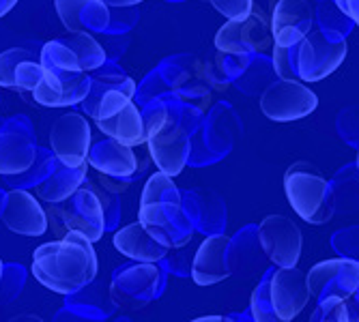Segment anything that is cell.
I'll use <instances>...</instances> for the list:
<instances>
[{"mask_svg": "<svg viewBox=\"0 0 359 322\" xmlns=\"http://www.w3.org/2000/svg\"><path fill=\"white\" fill-rule=\"evenodd\" d=\"M138 221L142 228L168 249L183 247L194 237V223L183 211L181 200H151L140 202Z\"/></svg>", "mask_w": 359, "mask_h": 322, "instance_id": "cell-5", "label": "cell"}, {"mask_svg": "<svg viewBox=\"0 0 359 322\" xmlns=\"http://www.w3.org/2000/svg\"><path fill=\"white\" fill-rule=\"evenodd\" d=\"M88 164L104 176L118 178V181H132L134 174L138 172V157L134 148L125 146L112 138L90 146Z\"/></svg>", "mask_w": 359, "mask_h": 322, "instance_id": "cell-21", "label": "cell"}, {"mask_svg": "<svg viewBox=\"0 0 359 322\" xmlns=\"http://www.w3.org/2000/svg\"><path fill=\"white\" fill-rule=\"evenodd\" d=\"M269 297L282 320H295L310 301L306 273H302L297 267L269 269Z\"/></svg>", "mask_w": 359, "mask_h": 322, "instance_id": "cell-14", "label": "cell"}, {"mask_svg": "<svg viewBox=\"0 0 359 322\" xmlns=\"http://www.w3.org/2000/svg\"><path fill=\"white\" fill-rule=\"evenodd\" d=\"M250 314L254 322H286L278 316L269 297V269L265 271V275L260 277L258 286L254 288L252 299H250Z\"/></svg>", "mask_w": 359, "mask_h": 322, "instance_id": "cell-31", "label": "cell"}, {"mask_svg": "<svg viewBox=\"0 0 359 322\" xmlns=\"http://www.w3.org/2000/svg\"><path fill=\"white\" fill-rule=\"evenodd\" d=\"M97 253L93 243L78 230H67L58 241L32 251V275L56 295H76L97 277Z\"/></svg>", "mask_w": 359, "mask_h": 322, "instance_id": "cell-1", "label": "cell"}, {"mask_svg": "<svg viewBox=\"0 0 359 322\" xmlns=\"http://www.w3.org/2000/svg\"><path fill=\"white\" fill-rule=\"evenodd\" d=\"M35 164V146L18 134H0V174H26Z\"/></svg>", "mask_w": 359, "mask_h": 322, "instance_id": "cell-26", "label": "cell"}, {"mask_svg": "<svg viewBox=\"0 0 359 322\" xmlns=\"http://www.w3.org/2000/svg\"><path fill=\"white\" fill-rule=\"evenodd\" d=\"M286 200L304 221L323 225L336 215L332 183L310 161H297L284 174Z\"/></svg>", "mask_w": 359, "mask_h": 322, "instance_id": "cell-2", "label": "cell"}, {"mask_svg": "<svg viewBox=\"0 0 359 322\" xmlns=\"http://www.w3.org/2000/svg\"><path fill=\"white\" fill-rule=\"evenodd\" d=\"M228 243H231V237L213 234L207 237L201 247L196 249L191 262V279L198 286H215L226 277H231V269H228L226 260Z\"/></svg>", "mask_w": 359, "mask_h": 322, "instance_id": "cell-19", "label": "cell"}, {"mask_svg": "<svg viewBox=\"0 0 359 322\" xmlns=\"http://www.w3.org/2000/svg\"><path fill=\"white\" fill-rule=\"evenodd\" d=\"M310 322H348V307L344 299L330 297L318 301L316 309L312 312Z\"/></svg>", "mask_w": 359, "mask_h": 322, "instance_id": "cell-36", "label": "cell"}, {"mask_svg": "<svg viewBox=\"0 0 359 322\" xmlns=\"http://www.w3.org/2000/svg\"><path fill=\"white\" fill-rule=\"evenodd\" d=\"M258 239L269 262L276 267H297L304 247V234L290 217L267 215L258 225Z\"/></svg>", "mask_w": 359, "mask_h": 322, "instance_id": "cell-11", "label": "cell"}, {"mask_svg": "<svg viewBox=\"0 0 359 322\" xmlns=\"http://www.w3.org/2000/svg\"><path fill=\"white\" fill-rule=\"evenodd\" d=\"M334 3L355 26H359V0H334Z\"/></svg>", "mask_w": 359, "mask_h": 322, "instance_id": "cell-40", "label": "cell"}, {"mask_svg": "<svg viewBox=\"0 0 359 322\" xmlns=\"http://www.w3.org/2000/svg\"><path fill=\"white\" fill-rule=\"evenodd\" d=\"M355 166L359 168V148H357V159H355Z\"/></svg>", "mask_w": 359, "mask_h": 322, "instance_id": "cell-49", "label": "cell"}, {"mask_svg": "<svg viewBox=\"0 0 359 322\" xmlns=\"http://www.w3.org/2000/svg\"><path fill=\"white\" fill-rule=\"evenodd\" d=\"M7 322H43V320L39 316H35V314H20V316H13Z\"/></svg>", "mask_w": 359, "mask_h": 322, "instance_id": "cell-44", "label": "cell"}, {"mask_svg": "<svg viewBox=\"0 0 359 322\" xmlns=\"http://www.w3.org/2000/svg\"><path fill=\"white\" fill-rule=\"evenodd\" d=\"M314 20L318 24V30L332 41H346L348 32L353 30V22L338 9L334 0H318L314 9Z\"/></svg>", "mask_w": 359, "mask_h": 322, "instance_id": "cell-30", "label": "cell"}, {"mask_svg": "<svg viewBox=\"0 0 359 322\" xmlns=\"http://www.w3.org/2000/svg\"><path fill=\"white\" fill-rule=\"evenodd\" d=\"M346 307H348V322H359V305L353 297L348 299Z\"/></svg>", "mask_w": 359, "mask_h": 322, "instance_id": "cell-43", "label": "cell"}, {"mask_svg": "<svg viewBox=\"0 0 359 322\" xmlns=\"http://www.w3.org/2000/svg\"><path fill=\"white\" fill-rule=\"evenodd\" d=\"M346 41H332L318 28H312L297 48V76L302 82H320L344 62Z\"/></svg>", "mask_w": 359, "mask_h": 322, "instance_id": "cell-8", "label": "cell"}, {"mask_svg": "<svg viewBox=\"0 0 359 322\" xmlns=\"http://www.w3.org/2000/svg\"><path fill=\"white\" fill-rule=\"evenodd\" d=\"M3 271H5V267H3V260H0V284H3Z\"/></svg>", "mask_w": 359, "mask_h": 322, "instance_id": "cell-48", "label": "cell"}, {"mask_svg": "<svg viewBox=\"0 0 359 322\" xmlns=\"http://www.w3.org/2000/svg\"><path fill=\"white\" fill-rule=\"evenodd\" d=\"M46 215L48 225H52V230L58 237H62L67 230H78L90 243H97L108 228L102 200L88 183H82V187L74 191L67 200L50 204Z\"/></svg>", "mask_w": 359, "mask_h": 322, "instance_id": "cell-3", "label": "cell"}, {"mask_svg": "<svg viewBox=\"0 0 359 322\" xmlns=\"http://www.w3.org/2000/svg\"><path fill=\"white\" fill-rule=\"evenodd\" d=\"M316 108V92L299 80H276L260 92V112L276 122L302 120Z\"/></svg>", "mask_w": 359, "mask_h": 322, "instance_id": "cell-7", "label": "cell"}, {"mask_svg": "<svg viewBox=\"0 0 359 322\" xmlns=\"http://www.w3.org/2000/svg\"><path fill=\"white\" fill-rule=\"evenodd\" d=\"M60 41L76 54V58L80 62V69L84 74H93V71H97L100 67H104L106 52L100 46V41H97L90 35V32H72L69 37H65Z\"/></svg>", "mask_w": 359, "mask_h": 322, "instance_id": "cell-29", "label": "cell"}, {"mask_svg": "<svg viewBox=\"0 0 359 322\" xmlns=\"http://www.w3.org/2000/svg\"><path fill=\"white\" fill-rule=\"evenodd\" d=\"M172 255L168 258V271L179 275V277H189L191 275V262H194V253L191 249H187V245L183 247H177V249H170Z\"/></svg>", "mask_w": 359, "mask_h": 322, "instance_id": "cell-38", "label": "cell"}, {"mask_svg": "<svg viewBox=\"0 0 359 322\" xmlns=\"http://www.w3.org/2000/svg\"><path fill=\"white\" fill-rule=\"evenodd\" d=\"M32 58L24 48H11L0 52V88H15V69L22 60Z\"/></svg>", "mask_w": 359, "mask_h": 322, "instance_id": "cell-33", "label": "cell"}, {"mask_svg": "<svg viewBox=\"0 0 359 322\" xmlns=\"http://www.w3.org/2000/svg\"><path fill=\"white\" fill-rule=\"evenodd\" d=\"M233 318H235L237 322H254L250 309H248V312H241V314H233Z\"/></svg>", "mask_w": 359, "mask_h": 322, "instance_id": "cell-47", "label": "cell"}, {"mask_svg": "<svg viewBox=\"0 0 359 322\" xmlns=\"http://www.w3.org/2000/svg\"><path fill=\"white\" fill-rule=\"evenodd\" d=\"M164 271L157 267V262L121 267L110 284V299L121 309H142L164 293Z\"/></svg>", "mask_w": 359, "mask_h": 322, "instance_id": "cell-4", "label": "cell"}, {"mask_svg": "<svg viewBox=\"0 0 359 322\" xmlns=\"http://www.w3.org/2000/svg\"><path fill=\"white\" fill-rule=\"evenodd\" d=\"M181 204L187 213L194 230L207 237L224 234L226 230V204L211 189H191L181 193Z\"/></svg>", "mask_w": 359, "mask_h": 322, "instance_id": "cell-18", "label": "cell"}, {"mask_svg": "<svg viewBox=\"0 0 359 322\" xmlns=\"http://www.w3.org/2000/svg\"><path fill=\"white\" fill-rule=\"evenodd\" d=\"M15 5H18V0H0V18L7 15Z\"/></svg>", "mask_w": 359, "mask_h": 322, "instance_id": "cell-46", "label": "cell"}, {"mask_svg": "<svg viewBox=\"0 0 359 322\" xmlns=\"http://www.w3.org/2000/svg\"><path fill=\"white\" fill-rule=\"evenodd\" d=\"M88 90H90V74H80L69 82H62L46 69L43 80L30 94L35 104L43 108H72L86 99Z\"/></svg>", "mask_w": 359, "mask_h": 322, "instance_id": "cell-20", "label": "cell"}, {"mask_svg": "<svg viewBox=\"0 0 359 322\" xmlns=\"http://www.w3.org/2000/svg\"><path fill=\"white\" fill-rule=\"evenodd\" d=\"M106 5H116V7H136V5H140L142 0H104Z\"/></svg>", "mask_w": 359, "mask_h": 322, "instance_id": "cell-45", "label": "cell"}, {"mask_svg": "<svg viewBox=\"0 0 359 322\" xmlns=\"http://www.w3.org/2000/svg\"><path fill=\"white\" fill-rule=\"evenodd\" d=\"M226 260H228L231 275H237L243 279L265 275V271L269 269V258L263 245H260L258 225L250 223L231 239L228 251H226Z\"/></svg>", "mask_w": 359, "mask_h": 322, "instance_id": "cell-16", "label": "cell"}, {"mask_svg": "<svg viewBox=\"0 0 359 322\" xmlns=\"http://www.w3.org/2000/svg\"><path fill=\"white\" fill-rule=\"evenodd\" d=\"M56 320H58V322H90L88 318H84V316H76L74 312H69V307H67V309H62V312L56 316Z\"/></svg>", "mask_w": 359, "mask_h": 322, "instance_id": "cell-41", "label": "cell"}, {"mask_svg": "<svg viewBox=\"0 0 359 322\" xmlns=\"http://www.w3.org/2000/svg\"><path fill=\"white\" fill-rule=\"evenodd\" d=\"M306 281L310 288V297L316 301L330 297L348 301L359 290V262L342 255L323 260L306 273Z\"/></svg>", "mask_w": 359, "mask_h": 322, "instance_id": "cell-10", "label": "cell"}, {"mask_svg": "<svg viewBox=\"0 0 359 322\" xmlns=\"http://www.w3.org/2000/svg\"><path fill=\"white\" fill-rule=\"evenodd\" d=\"M41 64H43V69H48L50 74H54L58 80H62V82H69V80H74L76 76H80V74H84L82 69H80V62H78V58H76V54L65 46L60 39H56V41H50V43H46L43 46V50H41V60H39Z\"/></svg>", "mask_w": 359, "mask_h": 322, "instance_id": "cell-28", "label": "cell"}, {"mask_svg": "<svg viewBox=\"0 0 359 322\" xmlns=\"http://www.w3.org/2000/svg\"><path fill=\"white\" fill-rule=\"evenodd\" d=\"M147 148L159 172L179 176L191 157V136L187 127L170 114L168 120L147 138Z\"/></svg>", "mask_w": 359, "mask_h": 322, "instance_id": "cell-9", "label": "cell"}, {"mask_svg": "<svg viewBox=\"0 0 359 322\" xmlns=\"http://www.w3.org/2000/svg\"><path fill=\"white\" fill-rule=\"evenodd\" d=\"M355 301H357V305H359V290H357V293H355V297H353Z\"/></svg>", "mask_w": 359, "mask_h": 322, "instance_id": "cell-50", "label": "cell"}, {"mask_svg": "<svg viewBox=\"0 0 359 322\" xmlns=\"http://www.w3.org/2000/svg\"><path fill=\"white\" fill-rule=\"evenodd\" d=\"M297 46L290 48H282V46H273V54H271V64L273 71L278 76V80H299L297 76Z\"/></svg>", "mask_w": 359, "mask_h": 322, "instance_id": "cell-32", "label": "cell"}, {"mask_svg": "<svg viewBox=\"0 0 359 322\" xmlns=\"http://www.w3.org/2000/svg\"><path fill=\"white\" fill-rule=\"evenodd\" d=\"M332 247L338 255L359 262V225H348V228L336 230L332 234Z\"/></svg>", "mask_w": 359, "mask_h": 322, "instance_id": "cell-34", "label": "cell"}, {"mask_svg": "<svg viewBox=\"0 0 359 322\" xmlns=\"http://www.w3.org/2000/svg\"><path fill=\"white\" fill-rule=\"evenodd\" d=\"M43 74H46V69L41 62L32 60V58L22 60L15 69V88L22 92H32L43 80Z\"/></svg>", "mask_w": 359, "mask_h": 322, "instance_id": "cell-35", "label": "cell"}, {"mask_svg": "<svg viewBox=\"0 0 359 322\" xmlns=\"http://www.w3.org/2000/svg\"><path fill=\"white\" fill-rule=\"evenodd\" d=\"M189 322H237L233 316H203V318H196Z\"/></svg>", "mask_w": 359, "mask_h": 322, "instance_id": "cell-42", "label": "cell"}, {"mask_svg": "<svg viewBox=\"0 0 359 322\" xmlns=\"http://www.w3.org/2000/svg\"><path fill=\"white\" fill-rule=\"evenodd\" d=\"M136 94V82L123 74L90 76V90L82 102V110L93 120H104L127 106Z\"/></svg>", "mask_w": 359, "mask_h": 322, "instance_id": "cell-13", "label": "cell"}, {"mask_svg": "<svg viewBox=\"0 0 359 322\" xmlns=\"http://www.w3.org/2000/svg\"><path fill=\"white\" fill-rule=\"evenodd\" d=\"M0 217H3L5 225L11 232L22 237H41L48 230L46 209L32 193L24 189H13L7 193Z\"/></svg>", "mask_w": 359, "mask_h": 322, "instance_id": "cell-17", "label": "cell"}, {"mask_svg": "<svg viewBox=\"0 0 359 322\" xmlns=\"http://www.w3.org/2000/svg\"><path fill=\"white\" fill-rule=\"evenodd\" d=\"M50 148L65 166L78 168L88 164L90 125L86 122V118L76 112L58 116L50 129Z\"/></svg>", "mask_w": 359, "mask_h": 322, "instance_id": "cell-12", "label": "cell"}, {"mask_svg": "<svg viewBox=\"0 0 359 322\" xmlns=\"http://www.w3.org/2000/svg\"><path fill=\"white\" fill-rule=\"evenodd\" d=\"M271 28L263 11L252 9L248 15L228 20L215 35V48L219 54L256 56L271 48Z\"/></svg>", "mask_w": 359, "mask_h": 322, "instance_id": "cell-6", "label": "cell"}, {"mask_svg": "<svg viewBox=\"0 0 359 322\" xmlns=\"http://www.w3.org/2000/svg\"><path fill=\"white\" fill-rule=\"evenodd\" d=\"M213 5V9L217 13H222L226 20H233V18H241L248 15L254 9V0H209Z\"/></svg>", "mask_w": 359, "mask_h": 322, "instance_id": "cell-39", "label": "cell"}, {"mask_svg": "<svg viewBox=\"0 0 359 322\" xmlns=\"http://www.w3.org/2000/svg\"><path fill=\"white\" fill-rule=\"evenodd\" d=\"M112 243L123 255L132 258L136 262H161L170 253V249L166 245L155 241L142 228L140 221H134V223L125 225V228L116 230Z\"/></svg>", "mask_w": 359, "mask_h": 322, "instance_id": "cell-23", "label": "cell"}, {"mask_svg": "<svg viewBox=\"0 0 359 322\" xmlns=\"http://www.w3.org/2000/svg\"><path fill=\"white\" fill-rule=\"evenodd\" d=\"M54 7L69 32H97L110 22L104 0H54Z\"/></svg>", "mask_w": 359, "mask_h": 322, "instance_id": "cell-22", "label": "cell"}, {"mask_svg": "<svg viewBox=\"0 0 359 322\" xmlns=\"http://www.w3.org/2000/svg\"><path fill=\"white\" fill-rule=\"evenodd\" d=\"M316 3H318V0H316Z\"/></svg>", "mask_w": 359, "mask_h": 322, "instance_id": "cell-51", "label": "cell"}, {"mask_svg": "<svg viewBox=\"0 0 359 322\" xmlns=\"http://www.w3.org/2000/svg\"><path fill=\"white\" fill-rule=\"evenodd\" d=\"M330 183L334 191L336 215H351L359 211V168L355 164L340 168Z\"/></svg>", "mask_w": 359, "mask_h": 322, "instance_id": "cell-27", "label": "cell"}, {"mask_svg": "<svg viewBox=\"0 0 359 322\" xmlns=\"http://www.w3.org/2000/svg\"><path fill=\"white\" fill-rule=\"evenodd\" d=\"M338 136L353 148H359V106H351L338 114Z\"/></svg>", "mask_w": 359, "mask_h": 322, "instance_id": "cell-37", "label": "cell"}, {"mask_svg": "<svg viewBox=\"0 0 359 322\" xmlns=\"http://www.w3.org/2000/svg\"><path fill=\"white\" fill-rule=\"evenodd\" d=\"M314 22L316 20L310 0H278L269 20L273 46L290 48L302 43L314 28Z\"/></svg>", "mask_w": 359, "mask_h": 322, "instance_id": "cell-15", "label": "cell"}, {"mask_svg": "<svg viewBox=\"0 0 359 322\" xmlns=\"http://www.w3.org/2000/svg\"><path fill=\"white\" fill-rule=\"evenodd\" d=\"M86 168H88V164L78 166V168L65 166L54 157L52 174L37 187V196L41 200H46L48 204H58L62 200H67L74 191H78L82 187V183L86 178Z\"/></svg>", "mask_w": 359, "mask_h": 322, "instance_id": "cell-25", "label": "cell"}, {"mask_svg": "<svg viewBox=\"0 0 359 322\" xmlns=\"http://www.w3.org/2000/svg\"><path fill=\"white\" fill-rule=\"evenodd\" d=\"M95 125L100 127V132L106 138H112L125 146H140L147 144V132H144V118L140 108L129 102L123 106L116 114L104 118V120H95Z\"/></svg>", "mask_w": 359, "mask_h": 322, "instance_id": "cell-24", "label": "cell"}]
</instances>
